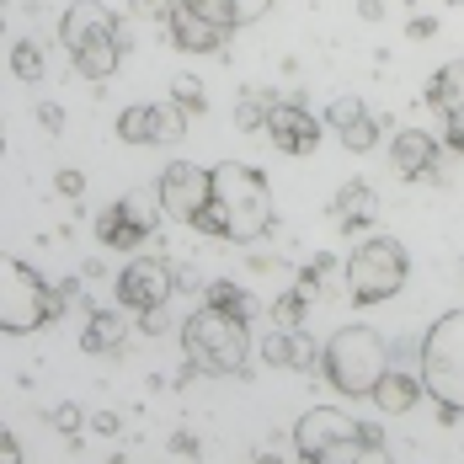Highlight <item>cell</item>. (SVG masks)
Returning a JSON list of instances; mask_svg holds the SVG:
<instances>
[{
  "instance_id": "3957f363",
  "label": "cell",
  "mask_w": 464,
  "mask_h": 464,
  "mask_svg": "<svg viewBox=\"0 0 464 464\" xmlns=\"http://www.w3.org/2000/svg\"><path fill=\"white\" fill-rule=\"evenodd\" d=\"M321 369H325V379H331L336 395L363 401V395H373V384L390 369V342H384L373 325H342V331L325 342Z\"/></svg>"
},
{
  "instance_id": "f1b7e54d",
  "label": "cell",
  "mask_w": 464,
  "mask_h": 464,
  "mask_svg": "<svg viewBox=\"0 0 464 464\" xmlns=\"http://www.w3.org/2000/svg\"><path fill=\"white\" fill-rule=\"evenodd\" d=\"M443 140H449V150H459L464 155V102L443 112Z\"/></svg>"
},
{
  "instance_id": "ac0fdd59",
  "label": "cell",
  "mask_w": 464,
  "mask_h": 464,
  "mask_svg": "<svg viewBox=\"0 0 464 464\" xmlns=\"http://www.w3.org/2000/svg\"><path fill=\"white\" fill-rule=\"evenodd\" d=\"M123 336H129L123 315H112V310H92L81 347H86V353H118V347H123Z\"/></svg>"
},
{
  "instance_id": "836d02e7",
  "label": "cell",
  "mask_w": 464,
  "mask_h": 464,
  "mask_svg": "<svg viewBox=\"0 0 464 464\" xmlns=\"http://www.w3.org/2000/svg\"><path fill=\"white\" fill-rule=\"evenodd\" d=\"M38 123H44L48 134H59V129H64V112H59L53 102H44V107H38Z\"/></svg>"
},
{
  "instance_id": "e0dca14e",
  "label": "cell",
  "mask_w": 464,
  "mask_h": 464,
  "mask_svg": "<svg viewBox=\"0 0 464 464\" xmlns=\"http://www.w3.org/2000/svg\"><path fill=\"white\" fill-rule=\"evenodd\" d=\"M118 53H123V33H118V38H102V44L75 48L70 59H75V70H81L86 81H96V86H102V81H107V75L118 70Z\"/></svg>"
},
{
  "instance_id": "74e56055",
  "label": "cell",
  "mask_w": 464,
  "mask_h": 464,
  "mask_svg": "<svg viewBox=\"0 0 464 464\" xmlns=\"http://www.w3.org/2000/svg\"><path fill=\"white\" fill-rule=\"evenodd\" d=\"M0 459H5V464H16V459H22V443H16V438H11V432H5V438H0Z\"/></svg>"
},
{
  "instance_id": "1f68e13d",
  "label": "cell",
  "mask_w": 464,
  "mask_h": 464,
  "mask_svg": "<svg viewBox=\"0 0 464 464\" xmlns=\"http://www.w3.org/2000/svg\"><path fill=\"white\" fill-rule=\"evenodd\" d=\"M53 187H59V192H64V198H81V192H86V177H81V171H70V166H64V171H59V177H53Z\"/></svg>"
},
{
  "instance_id": "2e32d148",
  "label": "cell",
  "mask_w": 464,
  "mask_h": 464,
  "mask_svg": "<svg viewBox=\"0 0 464 464\" xmlns=\"http://www.w3.org/2000/svg\"><path fill=\"white\" fill-rule=\"evenodd\" d=\"M421 390H427V384H421V373L395 369V363H390V369H384V379L373 384V395H369V401L379 406V411H390V417H406V411H417Z\"/></svg>"
},
{
  "instance_id": "8d00e7d4",
  "label": "cell",
  "mask_w": 464,
  "mask_h": 464,
  "mask_svg": "<svg viewBox=\"0 0 464 464\" xmlns=\"http://www.w3.org/2000/svg\"><path fill=\"white\" fill-rule=\"evenodd\" d=\"M171 449H177L182 459H198V438H187V432H177V438H171Z\"/></svg>"
},
{
  "instance_id": "44dd1931",
  "label": "cell",
  "mask_w": 464,
  "mask_h": 464,
  "mask_svg": "<svg viewBox=\"0 0 464 464\" xmlns=\"http://www.w3.org/2000/svg\"><path fill=\"white\" fill-rule=\"evenodd\" d=\"M155 134H160V107H129V112L118 118V140L155 144Z\"/></svg>"
},
{
  "instance_id": "7a4b0ae2",
  "label": "cell",
  "mask_w": 464,
  "mask_h": 464,
  "mask_svg": "<svg viewBox=\"0 0 464 464\" xmlns=\"http://www.w3.org/2000/svg\"><path fill=\"white\" fill-rule=\"evenodd\" d=\"M182 347L192 358V369L203 373H240L246 358H251V331H246V315L235 310H219V304H203L182 321Z\"/></svg>"
},
{
  "instance_id": "5bb4252c",
  "label": "cell",
  "mask_w": 464,
  "mask_h": 464,
  "mask_svg": "<svg viewBox=\"0 0 464 464\" xmlns=\"http://www.w3.org/2000/svg\"><path fill=\"white\" fill-rule=\"evenodd\" d=\"M166 33H171V44L182 48V53H219L225 48V27H214L208 16H198V11H187L182 0L171 5V16H166Z\"/></svg>"
},
{
  "instance_id": "4316f807",
  "label": "cell",
  "mask_w": 464,
  "mask_h": 464,
  "mask_svg": "<svg viewBox=\"0 0 464 464\" xmlns=\"http://www.w3.org/2000/svg\"><path fill=\"white\" fill-rule=\"evenodd\" d=\"M304 299H310V294H299V288H294V294H283L278 304H273V321H278V325H299V321H304Z\"/></svg>"
},
{
  "instance_id": "d4e9b609",
  "label": "cell",
  "mask_w": 464,
  "mask_h": 464,
  "mask_svg": "<svg viewBox=\"0 0 464 464\" xmlns=\"http://www.w3.org/2000/svg\"><path fill=\"white\" fill-rule=\"evenodd\" d=\"M187 11H198V16H208L214 27H225V33H235L240 22H235V5L230 0H182Z\"/></svg>"
},
{
  "instance_id": "6da1fadb",
  "label": "cell",
  "mask_w": 464,
  "mask_h": 464,
  "mask_svg": "<svg viewBox=\"0 0 464 464\" xmlns=\"http://www.w3.org/2000/svg\"><path fill=\"white\" fill-rule=\"evenodd\" d=\"M214 208L225 214V235L235 246H251L273 230V187L256 166L219 160L214 166Z\"/></svg>"
},
{
  "instance_id": "5b68a950",
  "label": "cell",
  "mask_w": 464,
  "mask_h": 464,
  "mask_svg": "<svg viewBox=\"0 0 464 464\" xmlns=\"http://www.w3.org/2000/svg\"><path fill=\"white\" fill-rule=\"evenodd\" d=\"M421 384L449 417H464V310H449V315H438L427 325V336H421Z\"/></svg>"
},
{
  "instance_id": "8992f818",
  "label": "cell",
  "mask_w": 464,
  "mask_h": 464,
  "mask_svg": "<svg viewBox=\"0 0 464 464\" xmlns=\"http://www.w3.org/2000/svg\"><path fill=\"white\" fill-rule=\"evenodd\" d=\"M342 278H347L353 304H384V299H395V294L406 288V278H411V256H406L401 240L369 235V240L353 246V256L342 262Z\"/></svg>"
},
{
  "instance_id": "8fae6325",
  "label": "cell",
  "mask_w": 464,
  "mask_h": 464,
  "mask_svg": "<svg viewBox=\"0 0 464 464\" xmlns=\"http://www.w3.org/2000/svg\"><path fill=\"white\" fill-rule=\"evenodd\" d=\"M267 134L283 155H315L321 144V123L299 107V102H273V118H267Z\"/></svg>"
},
{
  "instance_id": "d6986e66",
  "label": "cell",
  "mask_w": 464,
  "mask_h": 464,
  "mask_svg": "<svg viewBox=\"0 0 464 464\" xmlns=\"http://www.w3.org/2000/svg\"><path fill=\"white\" fill-rule=\"evenodd\" d=\"M336 219H342V230L369 225V219H373V192H369V182H347L342 192H336Z\"/></svg>"
},
{
  "instance_id": "e575fe53",
  "label": "cell",
  "mask_w": 464,
  "mask_h": 464,
  "mask_svg": "<svg viewBox=\"0 0 464 464\" xmlns=\"http://www.w3.org/2000/svg\"><path fill=\"white\" fill-rule=\"evenodd\" d=\"M432 33H438V22H432V16H417V22H411V38H417V44H427Z\"/></svg>"
},
{
  "instance_id": "ba28073f",
  "label": "cell",
  "mask_w": 464,
  "mask_h": 464,
  "mask_svg": "<svg viewBox=\"0 0 464 464\" xmlns=\"http://www.w3.org/2000/svg\"><path fill=\"white\" fill-rule=\"evenodd\" d=\"M155 203L166 219L192 225L208 203H214V166H192V160H171L155 182Z\"/></svg>"
},
{
  "instance_id": "f35d334b",
  "label": "cell",
  "mask_w": 464,
  "mask_h": 464,
  "mask_svg": "<svg viewBox=\"0 0 464 464\" xmlns=\"http://www.w3.org/2000/svg\"><path fill=\"white\" fill-rule=\"evenodd\" d=\"M454 5H464V0H454Z\"/></svg>"
},
{
  "instance_id": "7c38bea8",
  "label": "cell",
  "mask_w": 464,
  "mask_h": 464,
  "mask_svg": "<svg viewBox=\"0 0 464 464\" xmlns=\"http://www.w3.org/2000/svg\"><path fill=\"white\" fill-rule=\"evenodd\" d=\"M59 38H64L70 53L86 48V44H102V38H118V16H112L102 0H75V5L64 11V22H59Z\"/></svg>"
},
{
  "instance_id": "d590c367",
  "label": "cell",
  "mask_w": 464,
  "mask_h": 464,
  "mask_svg": "<svg viewBox=\"0 0 464 464\" xmlns=\"http://www.w3.org/2000/svg\"><path fill=\"white\" fill-rule=\"evenodd\" d=\"M53 421H59L64 432H75V427H81V411H75V406H59V411H53Z\"/></svg>"
},
{
  "instance_id": "d6a6232c",
  "label": "cell",
  "mask_w": 464,
  "mask_h": 464,
  "mask_svg": "<svg viewBox=\"0 0 464 464\" xmlns=\"http://www.w3.org/2000/svg\"><path fill=\"white\" fill-rule=\"evenodd\" d=\"M129 5H134V11H140V16H160V22H166V16H171V5H177V0H129Z\"/></svg>"
},
{
  "instance_id": "4dcf8cb0",
  "label": "cell",
  "mask_w": 464,
  "mask_h": 464,
  "mask_svg": "<svg viewBox=\"0 0 464 464\" xmlns=\"http://www.w3.org/2000/svg\"><path fill=\"white\" fill-rule=\"evenodd\" d=\"M192 230L214 235V240H230V235H225V214H219V208H214V203H208V208H203V214H198V219H192Z\"/></svg>"
},
{
  "instance_id": "9c48e42d",
  "label": "cell",
  "mask_w": 464,
  "mask_h": 464,
  "mask_svg": "<svg viewBox=\"0 0 464 464\" xmlns=\"http://www.w3.org/2000/svg\"><path fill=\"white\" fill-rule=\"evenodd\" d=\"M171 288H177V273H171L160 256H134V262L118 273V299H123V310H134V315H160L166 299H171Z\"/></svg>"
},
{
  "instance_id": "30bf717a",
  "label": "cell",
  "mask_w": 464,
  "mask_h": 464,
  "mask_svg": "<svg viewBox=\"0 0 464 464\" xmlns=\"http://www.w3.org/2000/svg\"><path fill=\"white\" fill-rule=\"evenodd\" d=\"M150 235H155V214H150L144 192H129L96 214V240L112 251H140V240H150Z\"/></svg>"
},
{
  "instance_id": "f546056e",
  "label": "cell",
  "mask_w": 464,
  "mask_h": 464,
  "mask_svg": "<svg viewBox=\"0 0 464 464\" xmlns=\"http://www.w3.org/2000/svg\"><path fill=\"white\" fill-rule=\"evenodd\" d=\"M230 5H235V22L240 27H251V22H262L273 11V0H230Z\"/></svg>"
},
{
  "instance_id": "603a6c76",
  "label": "cell",
  "mask_w": 464,
  "mask_h": 464,
  "mask_svg": "<svg viewBox=\"0 0 464 464\" xmlns=\"http://www.w3.org/2000/svg\"><path fill=\"white\" fill-rule=\"evenodd\" d=\"M267 118H273V102H262L256 92H246L235 102V123L246 129V134H256V129H267Z\"/></svg>"
},
{
  "instance_id": "83f0119b",
  "label": "cell",
  "mask_w": 464,
  "mask_h": 464,
  "mask_svg": "<svg viewBox=\"0 0 464 464\" xmlns=\"http://www.w3.org/2000/svg\"><path fill=\"white\" fill-rule=\"evenodd\" d=\"M171 96H177V107H182V112H203V86H198L192 75H182V81L171 86Z\"/></svg>"
},
{
  "instance_id": "7402d4cb",
  "label": "cell",
  "mask_w": 464,
  "mask_h": 464,
  "mask_svg": "<svg viewBox=\"0 0 464 464\" xmlns=\"http://www.w3.org/2000/svg\"><path fill=\"white\" fill-rule=\"evenodd\" d=\"M336 140L347 144L353 155H369L373 144H379V118H373L369 107H363V112H358V118H353L347 129H336Z\"/></svg>"
},
{
  "instance_id": "cb8c5ba5",
  "label": "cell",
  "mask_w": 464,
  "mask_h": 464,
  "mask_svg": "<svg viewBox=\"0 0 464 464\" xmlns=\"http://www.w3.org/2000/svg\"><path fill=\"white\" fill-rule=\"evenodd\" d=\"M11 70H16V81H38V75H44L38 44H11Z\"/></svg>"
},
{
  "instance_id": "484cf974",
  "label": "cell",
  "mask_w": 464,
  "mask_h": 464,
  "mask_svg": "<svg viewBox=\"0 0 464 464\" xmlns=\"http://www.w3.org/2000/svg\"><path fill=\"white\" fill-rule=\"evenodd\" d=\"M208 304H219V310H235V315H246V321H251V299H246L235 283H208Z\"/></svg>"
},
{
  "instance_id": "277c9868",
  "label": "cell",
  "mask_w": 464,
  "mask_h": 464,
  "mask_svg": "<svg viewBox=\"0 0 464 464\" xmlns=\"http://www.w3.org/2000/svg\"><path fill=\"white\" fill-rule=\"evenodd\" d=\"M294 449H299V459H315V464L363 459V454L384 449V432L369 427V421H353L336 406H310L294 427Z\"/></svg>"
},
{
  "instance_id": "52a82bcc",
  "label": "cell",
  "mask_w": 464,
  "mask_h": 464,
  "mask_svg": "<svg viewBox=\"0 0 464 464\" xmlns=\"http://www.w3.org/2000/svg\"><path fill=\"white\" fill-rule=\"evenodd\" d=\"M59 310H64V299L27 262L5 256V267H0V331L5 336H27V331L48 325V315H59Z\"/></svg>"
},
{
  "instance_id": "4fadbf2b",
  "label": "cell",
  "mask_w": 464,
  "mask_h": 464,
  "mask_svg": "<svg viewBox=\"0 0 464 464\" xmlns=\"http://www.w3.org/2000/svg\"><path fill=\"white\" fill-rule=\"evenodd\" d=\"M390 166H395L401 182H421V177H432V171H438V140H432L427 129H401L395 144H390Z\"/></svg>"
},
{
  "instance_id": "ffe728a7",
  "label": "cell",
  "mask_w": 464,
  "mask_h": 464,
  "mask_svg": "<svg viewBox=\"0 0 464 464\" xmlns=\"http://www.w3.org/2000/svg\"><path fill=\"white\" fill-rule=\"evenodd\" d=\"M427 102H432V107H443V112H449V107H459V102H464V59L443 64V70L427 81Z\"/></svg>"
},
{
  "instance_id": "9a60e30c",
  "label": "cell",
  "mask_w": 464,
  "mask_h": 464,
  "mask_svg": "<svg viewBox=\"0 0 464 464\" xmlns=\"http://www.w3.org/2000/svg\"><path fill=\"white\" fill-rule=\"evenodd\" d=\"M262 358L267 363H278V369H299V373H310L315 363L325 358V347H315L299 325H278L267 342H262Z\"/></svg>"
}]
</instances>
